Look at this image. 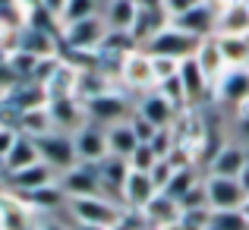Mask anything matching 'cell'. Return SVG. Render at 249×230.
<instances>
[{
  "label": "cell",
  "instance_id": "obj_1",
  "mask_svg": "<svg viewBox=\"0 0 249 230\" xmlns=\"http://www.w3.org/2000/svg\"><path fill=\"white\" fill-rule=\"evenodd\" d=\"M67 208H70L73 224H89V227H104V230L117 227L129 214L126 208H123L117 199H110V195H85V199H70Z\"/></svg>",
  "mask_w": 249,
  "mask_h": 230
},
{
  "label": "cell",
  "instance_id": "obj_2",
  "mask_svg": "<svg viewBox=\"0 0 249 230\" xmlns=\"http://www.w3.org/2000/svg\"><path fill=\"white\" fill-rule=\"evenodd\" d=\"M199 38H193V35H186V32H180L177 25H164L161 32H155L152 38H148L145 44H142L139 51H145L148 57H167V60H177V63H183V60H189V57H196V51H199Z\"/></svg>",
  "mask_w": 249,
  "mask_h": 230
},
{
  "label": "cell",
  "instance_id": "obj_3",
  "mask_svg": "<svg viewBox=\"0 0 249 230\" xmlns=\"http://www.w3.org/2000/svg\"><path fill=\"white\" fill-rule=\"evenodd\" d=\"M104 35H107V25H104L101 16H91V19H82V22H73V25L60 29L63 48L73 51V54H95L101 48Z\"/></svg>",
  "mask_w": 249,
  "mask_h": 230
},
{
  "label": "cell",
  "instance_id": "obj_4",
  "mask_svg": "<svg viewBox=\"0 0 249 230\" xmlns=\"http://www.w3.org/2000/svg\"><path fill=\"white\" fill-rule=\"evenodd\" d=\"M82 107H85V117H89V123H98V126H114V123H123V120H129V101L120 95V91H104V95H98V98H89V101H82Z\"/></svg>",
  "mask_w": 249,
  "mask_h": 230
},
{
  "label": "cell",
  "instance_id": "obj_5",
  "mask_svg": "<svg viewBox=\"0 0 249 230\" xmlns=\"http://www.w3.org/2000/svg\"><path fill=\"white\" fill-rule=\"evenodd\" d=\"M218 6H214V0H199V3L189 6L186 13H180V16L170 19V25H177L180 32L199 38V41L214 38V29H218Z\"/></svg>",
  "mask_w": 249,
  "mask_h": 230
},
{
  "label": "cell",
  "instance_id": "obj_6",
  "mask_svg": "<svg viewBox=\"0 0 249 230\" xmlns=\"http://www.w3.org/2000/svg\"><path fill=\"white\" fill-rule=\"evenodd\" d=\"M35 145H38L41 161L48 164L57 177H60L63 170H70V167H76V164H79V158H76V145H73V136H67V133H48V136H41V139H35Z\"/></svg>",
  "mask_w": 249,
  "mask_h": 230
},
{
  "label": "cell",
  "instance_id": "obj_7",
  "mask_svg": "<svg viewBox=\"0 0 249 230\" xmlns=\"http://www.w3.org/2000/svg\"><path fill=\"white\" fill-rule=\"evenodd\" d=\"M60 193L70 199H85V195H104L101 193V177H98V164H76V167L63 170L57 177Z\"/></svg>",
  "mask_w": 249,
  "mask_h": 230
},
{
  "label": "cell",
  "instance_id": "obj_8",
  "mask_svg": "<svg viewBox=\"0 0 249 230\" xmlns=\"http://www.w3.org/2000/svg\"><path fill=\"white\" fill-rule=\"evenodd\" d=\"M205 195L212 212H237L246 202V193L240 180H227V177H205Z\"/></svg>",
  "mask_w": 249,
  "mask_h": 230
},
{
  "label": "cell",
  "instance_id": "obj_9",
  "mask_svg": "<svg viewBox=\"0 0 249 230\" xmlns=\"http://www.w3.org/2000/svg\"><path fill=\"white\" fill-rule=\"evenodd\" d=\"M117 73H120V82L126 85V88H142V91H152L155 88V73H152V57L145 54V51H129L126 57L120 60V67H117Z\"/></svg>",
  "mask_w": 249,
  "mask_h": 230
},
{
  "label": "cell",
  "instance_id": "obj_10",
  "mask_svg": "<svg viewBox=\"0 0 249 230\" xmlns=\"http://www.w3.org/2000/svg\"><path fill=\"white\" fill-rule=\"evenodd\" d=\"M48 114H51V123H54L57 133H67V136L79 133L85 123H89L79 98H51L48 101Z\"/></svg>",
  "mask_w": 249,
  "mask_h": 230
},
{
  "label": "cell",
  "instance_id": "obj_11",
  "mask_svg": "<svg viewBox=\"0 0 249 230\" xmlns=\"http://www.w3.org/2000/svg\"><path fill=\"white\" fill-rule=\"evenodd\" d=\"M73 145L79 164H101L107 158V136L98 123H85L79 133H73Z\"/></svg>",
  "mask_w": 249,
  "mask_h": 230
},
{
  "label": "cell",
  "instance_id": "obj_12",
  "mask_svg": "<svg viewBox=\"0 0 249 230\" xmlns=\"http://www.w3.org/2000/svg\"><path fill=\"white\" fill-rule=\"evenodd\" d=\"M57 183V174L48 167L44 161L32 164L25 170H16V174H6V193H35V189H44V186H54Z\"/></svg>",
  "mask_w": 249,
  "mask_h": 230
},
{
  "label": "cell",
  "instance_id": "obj_13",
  "mask_svg": "<svg viewBox=\"0 0 249 230\" xmlns=\"http://www.w3.org/2000/svg\"><path fill=\"white\" fill-rule=\"evenodd\" d=\"M214 98H221L224 104H237V107H243L249 101V67L243 70H224L221 79L212 85Z\"/></svg>",
  "mask_w": 249,
  "mask_h": 230
},
{
  "label": "cell",
  "instance_id": "obj_14",
  "mask_svg": "<svg viewBox=\"0 0 249 230\" xmlns=\"http://www.w3.org/2000/svg\"><path fill=\"white\" fill-rule=\"evenodd\" d=\"M246 161H249L246 148L227 142V145H221L218 152L212 155V161H208V177H227V180H237V177L243 174Z\"/></svg>",
  "mask_w": 249,
  "mask_h": 230
},
{
  "label": "cell",
  "instance_id": "obj_15",
  "mask_svg": "<svg viewBox=\"0 0 249 230\" xmlns=\"http://www.w3.org/2000/svg\"><path fill=\"white\" fill-rule=\"evenodd\" d=\"M136 114H139L142 120H148L155 129H170L180 110H177L174 104L167 101V98H161L158 91L152 88V91H145V95H142L139 104H136Z\"/></svg>",
  "mask_w": 249,
  "mask_h": 230
},
{
  "label": "cell",
  "instance_id": "obj_16",
  "mask_svg": "<svg viewBox=\"0 0 249 230\" xmlns=\"http://www.w3.org/2000/svg\"><path fill=\"white\" fill-rule=\"evenodd\" d=\"M155 195H158V189H155L152 177H148V174H139V170H129L126 183H123V193H120L123 208H126V212H136V214H139L142 208H145L148 202L155 199Z\"/></svg>",
  "mask_w": 249,
  "mask_h": 230
},
{
  "label": "cell",
  "instance_id": "obj_17",
  "mask_svg": "<svg viewBox=\"0 0 249 230\" xmlns=\"http://www.w3.org/2000/svg\"><path fill=\"white\" fill-rule=\"evenodd\" d=\"M13 48L38 57V60H41V57H60L57 54V35L41 32V29H35V25H22V29L16 32V38H13Z\"/></svg>",
  "mask_w": 249,
  "mask_h": 230
},
{
  "label": "cell",
  "instance_id": "obj_18",
  "mask_svg": "<svg viewBox=\"0 0 249 230\" xmlns=\"http://www.w3.org/2000/svg\"><path fill=\"white\" fill-rule=\"evenodd\" d=\"M249 32V6L246 0H227L218 6V29L214 35H237L243 38Z\"/></svg>",
  "mask_w": 249,
  "mask_h": 230
},
{
  "label": "cell",
  "instance_id": "obj_19",
  "mask_svg": "<svg viewBox=\"0 0 249 230\" xmlns=\"http://www.w3.org/2000/svg\"><path fill=\"white\" fill-rule=\"evenodd\" d=\"M76 82H79V67H73V63H67L60 57V63L54 67V73L41 88L48 95V101L51 98H76Z\"/></svg>",
  "mask_w": 249,
  "mask_h": 230
},
{
  "label": "cell",
  "instance_id": "obj_20",
  "mask_svg": "<svg viewBox=\"0 0 249 230\" xmlns=\"http://www.w3.org/2000/svg\"><path fill=\"white\" fill-rule=\"evenodd\" d=\"M98 177H101V193L120 202L123 183H126V177H129V164L123 161V158H110L107 155L101 164H98ZM120 205H123V202H120Z\"/></svg>",
  "mask_w": 249,
  "mask_h": 230
},
{
  "label": "cell",
  "instance_id": "obj_21",
  "mask_svg": "<svg viewBox=\"0 0 249 230\" xmlns=\"http://www.w3.org/2000/svg\"><path fill=\"white\" fill-rule=\"evenodd\" d=\"M180 205H177L174 199H167L164 193H158L152 202H148L145 208L139 212V218L145 221V224H152L155 230H161V227H170V224H177L180 221Z\"/></svg>",
  "mask_w": 249,
  "mask_h": 230
},
{
  "label": "cell",
  "instance_id": "obj_22",
  "mask_svg": "<svg viewBox=\"0 0 249 230\" xmlns=\"http://www.w3.org/2000/svg\"><path fill=\"white\" fill-rule=\"evenodd\" d=\"M177 76H180V82H183V95H186V104H196V101H202V98H205L208 91H212V82H208V79L202 76L199 63H196L193 57L180 63Z\"/></svg>",
  "mask_w": 249,
  "mask_h": 230
},
{
  "label": "cell",
  "instance_id": "obj_23",
  "mask_svg": "<svg viewBox=\"0 0 249 230\" xmlns=\"http://www.w3.org/2000/svg\"><path fill=\"white\" fill-rule=\"evenodd\" d=\"M38 161H41V155H38L35 139L19 136L16 145L10 148V155L0 161V167H3V174H16V170H25V167H32V164H38Z\"/></svg>",
  "mask_w": 249,
  "mask_h": 230
},
{
  "label": "cell",
  "instance_id": "obj_24",
  "mask_svg": "<svg viewBox=\"0 0 249 230\" xmlns=\"http://www.w3.org/2000/svg\"><path fill=\"white\" fill-rule=\"evenodd\" d=\"M104 136H107V155L110 158H123V161H129V155H133L136 145H139V139H136L129 120L107 126V129H104Z\"/></svg>",
  "mask_w": 249,
  "mask_h": 230
},
{
  "label": "cell",
  "instance_id": "obj_25",
  "mask_svg": "<svg viewBox=\"0 0 249 230\" xmlns=\"http://www.w3.org/2000/svg\"><path fill=\"white\" fill-rule=\"evenodd\" d=\"M136 16H139L136 0H110L101 19H104V25H107V32H129L133 22H136Z\"/></svg>",
  "mask_w": 249,
  "mask_h": 230
},
{
  "label": "cell",
  "instance_id": "obj_26",
  "mask_svg": "<svg viewBox=\"0 0 249 230\" xmlns=\"http://www.w3.org/2000/svg\"><path fill=\"white\" fill-rule=\"evenodd\" d=\"M196 63H199V70H202V76L208 79V82H218L221 73L227 70V63H224V57H221V51H218V44H214V38H205V41L199 44V51H196V57H193Z\"/></svg>",
  "mask_w": 249,
  "mask_h": 230
},
{
  "label": "cell",
  "instance_id": "obj_27",
  "mask_svg": "<svg viewBox=\"0 0 249 230\" xmlns=\"http://www.w3.org/2000/svg\"><path fill=\"white\" fill-rule=\"evenodd\" d=\"M16 129H19V136H29V139H41V136H48V133H57L54 123H51L48 104H44V107H32V110H25V114L19 117Z\"/></svg>",
  "mask_w": 249,
  "mask_h": 230
},
{
  "label": "cell",
  "instance_id": "obj_28",
  "mask_svg": "<svg viewBox=\"0 0 249 230\" xmlns=\"http://www.w3.org/2000/svg\"><path fill=\"white\" fill-rule=\"evenodd\" d=\"M214 44H218V51H221V57H224L227 70H243V67H249L246 38H237V35H214Z\"/></svg>",
  "mask_w": 249,
  "mask_h": 230
},
{
  "label": "cell",
  "instance_id": "obj_29",
  "mask_svg": "<svg viewBox=\"0 0 249 230\" xmlns=\"http://www.w3.org/2000/svg\"><path fill=\"white\" fill-rule=\"evenodd\" d=\"M196 183H199V177H196V170H193V167H183V170H174V174H170L167 186L161 189V193H164L167 199H174L177 205H180V199H183V195H186L189 189L196 186Z\"/></svg>",
  "mask_w": 249,
  "mask_h": 230
},
{
  "label": "cell",
  "instance_id": "obj_30",
  "mask_svg": "<svg viewBox=\"0 0 249 230\" xmlns=\"http://www.w3.org/2000/svg\"><path fill=\"white\" fill-rule=\"evenodd\" d=\"M98 16V3L95 0H67L60 10V16H57V22L63 25H73V22H82V19H91Z\"/></svg>",
  "mask_w": 249,
  "mask_h": 230
},
{
  "label": "cell",
  "instance_id": "obj_31",
  "mask_svg": "<svg viewBox=\"0 0 249 230\" xmlns=\"http://www.w3.org/2000/svg\"><path fill=\"white\" fill-rule=\"evenodd\" d=\"M208 224H212L214 230H249L243 212H212V218H208Z\"/></svg>",
  "mask_w": 249,
  "mask_h": 230
},
{
  "label": "cell",
  "instance_id": "obj_32",
  "mask_svg": "<svg viewBox=\"0 0 249 230\" xmlns=\"http://www.w3.org/2000/svg\"><path fill=\"white\" fill-rule=\"evenodd\" d=\"M161 158L152 152V145H136V152L129 155V170H139V174H148V170L155 167V164H158Z\"/></svg>",
  "mask_w": 249,
  "mask_h": 230
},
{
  "label": "cell",
  "instance_id": "obj_33",
  "mask_svg": "<svg viewBox=\"0 0 249 230\" xmlns=\"http://www.w3.org/2000/svg\"><path fill=\"white\" fill-rule=\"evenodd\" d=\"M129 126H133V133H136V139H139V145H148V142L155 139V133H158V129H155L148 120H142L136 110L129 114Z\"/></svg>",
  "mask_w": 249,
  "mask_h": 230
},
{
  "label": "cell",
  "instance_id": "obj_34",
  "mask_svg": "<svg viewBox=\"0 0 249 230\" xmlns=\"http://www.w3.org/2000/svg\"><path fill=\"white\" fill-rule=\"evenodd\" d=\"M177 70H180V63L177 60H167V57H152V73H155V85L164 82V79L177 76Z\"/></svg>",
  "mask_w": 249,
  "mask_h": 230
},
{
  "label": "cell",
  "instance_id": "obj_35",
  "mask_svg": "<svg viewBox=\"0 0 249 230\" xmlns=\"http://www.w3.org/2000/svg\"><path fill=\"white\" fill-rule=\"evenodd\" d=\"M170 174H174V167H170V164L164 161V158H161V161H158V164H155V167H152V170H148V177H152V183H155V189H158V193H161V189H164V186H167V180H170Z\"/></svg>",
  "mask_w": 249,
  "mask_h": 230
},
{
  "label": "cell",
  "instance_id": "obj_36",
  "mask_svg": "<svg viewBox=\"0 0 249 230\" xmlns=\"http://www.w3.org/2000/svg\"><path fill=\"white\" fill-rule=\"evenodd\" d=\"M16 139H19V129H13V126H0V161L10 155V148L16 145Z\"/></svg>",
  "mask_w": 249,
  "mask_h": 230
},
{
  "label": "cell",
  "instance_id": "obj_37",
  "mask_svg": "<svg viewBox=\"0 0 249 230\" xmlns=\"http://www.w3.org/2000/svg\"><path fill=\"white\" fill-rule=\"evenodd\" d=\"M199 0H164V13H167V19H174V16H180V13H186L189 6H196Z\"/></svg>",
  "mask_w": 249,
  "mask_h": 230
},
{
  "label": "cell",
  "instance_id": "obj_38",
  "mask_svg": "<svg viewBox=\"0 0 249 230\" xmlns=\"http://www.w3.org/2000/svg\"><path fill=\"white\" fill-rule=\"evenodd\" d=\"M63 3H67V0H41V10L44 13H51V16H60V10H63Z\"/></svg>",
  "mask_w": 249,
  "mask_h": 230
},
{
  "label": "cell",
  "instance_id": "obj_39",
  "mask_svg": "<svg viewBox=\"0 0 249 230\" xmlns=\"http://www.w3.org/2000/svg\"><path fill=\"white\" fill-rule=\"evenodd\" d=\"M35 230H73L70 224H60V221H38Z\"/></svg>",
  "mask_w": 249,
  "mask_h": 230
},
{
  "label": "cell",
  "instance_id": "obj_40",
  "mask_svg": "<svg viewBox=\"0 0 249 230\" xmlns=\"http://www.w3.org/2000/svg\"><path fill=\"white\" fill-rule=\"evenodd\" d=\"M240 180V186H243V193H246V199H249V161H246V167H243V174L237 177Z\"/></svg>",
  "mask_w": 249,
  "mask_h": 230
},
{
  "label": "cell",
  "instance_id": "obj_41",
  "mask_svg": "<svg viewBox=\"0 0 249 230\" xmlns=\"http://www.w3.org/2000/svg\"><path fill=\"white\" fill-rule=\"evenodd\" d=\"M110 230H139V227H136V224H133V218L126 214V218H123L120 224H117V227H110Z\"/></svg>",
  "mask_w": 249,
  "mask_h": 230
},
{
  "label": "cell",
  "instance_id": "obj_42",
  "mask_svg": "<svg viewBox=\"0 0 249 230\" xmlns=\"http://www.w3.org/2000/svg\"><path fill=\"white\" fill-rule=\"evenodd\" d=\"M240 212H243V218H246V224H249V199L243 202V205H240Z\"/></svg>",
  "mask_w": 249,
  "mask_h": 230
},
{
  "label": "cell",
  "instance_id": "obj_43",
  "mask_svg": "<svg viewBox=\"0 0 249 230\" xmlns=\"http://www.w3.org/2000/svg\"><path fill=\"white\" fill-rule=\"evenodd\" d=\"M73 230H104V227H89V224H73Z\"/></svg>",
  "mask_w": 249,
  "mask_h": 230
},
{
  "label": "cell",
  "instance_id": "obj_44",
  "mask_svg": "<svg viewBox=\"0 0 249 230\" xmlns=\"http://www.w3.org/2000/svg\"><path fill=\"white\" fill-rule=\"evenodd\" d=\"M0 224H3V205H0Z\"/></svg>",
  "mask_w": 249,
  "mask_h": 230
},
{
  "label": "cell",
  "instance_id": "obj_45",
  "mask_svg": "<svg viewBox=\"0 0 249 230\" xmlns=\"http://www.w3.org/2000/svg\"><path fill=\"white\" fill-rule=\"evenodd\" d=\"M243 38H246V48H249V32H246V35H243Z\"/></svg>",
  "mask_w": 249,
  "mask_h": 230
},
{
  "label": "cell",
  "instance_id": "obj_46",
  "mask_svg": "<svg viewBox=\"0 0 249 230\" xmlns=\"http://www.w3.org/2000/svg\"><path fill=\"white\" fill-rule=\"evenodd\" d=\"M246 6H249V0H246Z\"/></svg>",
  "mask_w": 249,
  "mask_h": 230
},
{
  "label": "cell",
  "instance_id": "obj_47",
  "mask_svg": "<svg viewBox=\"0 0 249 230\" xmlns=\"http://www.w3.org/2000/svg\"><path fill=\"white\" fill-rule=\"evenodd\" d=\"M0 230H3V227H0Z\"/></svg>",
  "mask_w": 249,
  "mask_h": 230
}]
</instances>
